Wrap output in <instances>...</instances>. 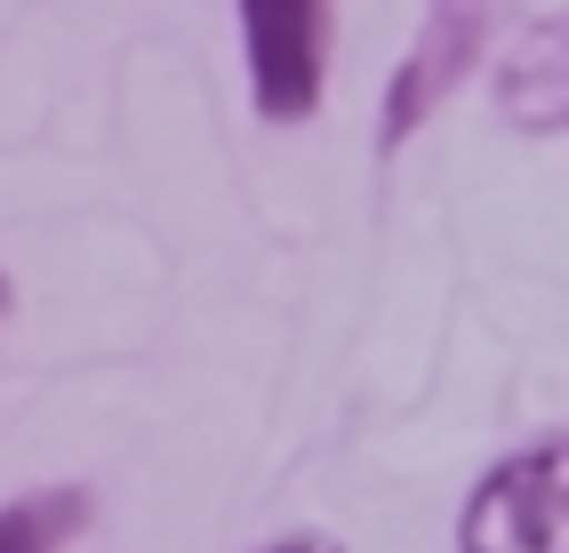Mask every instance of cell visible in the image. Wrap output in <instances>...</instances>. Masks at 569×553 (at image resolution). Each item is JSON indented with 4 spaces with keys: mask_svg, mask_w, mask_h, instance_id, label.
<instances>
[{
    "mask_svg": "<svg viewBox=\"0 0 569 553\" xmlns=\"http://www.w3.org/2000/svg\"><path fill=\"white\" fill-rule=\"evenodd\" d=\"M569 450L538 441V450L506 458L498 473H481V490L466 497L458 553H569Z\"/></svg>",
    "mask_w": 569,
    "mask_h": 553,
    "instance_id": "6da1fadb",
    "label": "cell"
},
{
    "mask_svg": "<svg viewBox=\"0 0 569 553\" xmlns=\"http://www.w3.org/2000/svg\"><path fill=\"white\" fill-rule=\"evenodd\" d=\"M264 121H306L329 89V0H233Z\"/></svg>",
    "mask_w": 569,
    "mask_h": 553,
    "instance_id": "7a4b0ae2",
    "label": "cell"
},
{
    "mask_svg": "<svg viewBox=\"0 0 569 553\" xmlns=\"http://www.w3.org/2000/svg\"><path fill=\"white\" fill-rule=\"evenodd\" d=\"M489 24H498V0H433L417 49L393 64V81H386V113H377V144H386V153H393L409 129L433 121V104L449 89H466V72L489 49Z\"/></svg>",
    "mask_w": 569,
    "mask_h": 553,
    "instance_id": "3957f363",
    "label": "cell"
},
{
    "mask_svg": "<svg viewBox=\"0 0 569 553\" xmlns=\"http://www.w3.org/2000/svg\"><path fill=\"white\" fill-rule=\"evenodd\" d=\"M506 121L546 129V137L561 129V17H546L506 64Z\"/></svg>",
    "mask_w": 569,
    "mask_h": 553,
    "instance_id": "277c9868",
    "label": "cell"
},
{
    "mask_svg": "<svg viewBox=\"0 0 569 553\" xmlns=\"http://www.w3.org/2000/svg\"><path fill=\"white\" fill-rule=\"evenodd\" d=\"M81 513H89V497H72V490H41V497L0 505V553H57L81 530Z\"/></svg>",
    "mask_w": 569,
    "mask_h": 553,
    "instance_id": "5b68a950",
    "label": "cell"
},
{
    "mask_svg": "<svg viewBox=\"0 0 569 553\" xmlns=\"http://www.w3.org/2000/svg\"><path fill=\"white\" fill-rule=\"evenodd\" d=\"M264 553H346L337 537H313V530H297V537H281V545H264Z\"/></svg>",
    "mask_w": 569,
    "mask_h": 553,
    "instance_id": "8992f818",
    "label": "cell"
},
{
    "mask_svg": "<svg viewBox=\"0 0 569 553\" xmlns=\"http://www.w3.org/2000/svg\"><path fill=\"white\" fill-rule=\"evenodd\" d=\"M0 313H9V273H0Z\"/></svg>",
    "mask_w": 569,
    "mask_h": 553,
    "instance_id": "52a82bcc",
    "label": "cell"
}]
</instances>
